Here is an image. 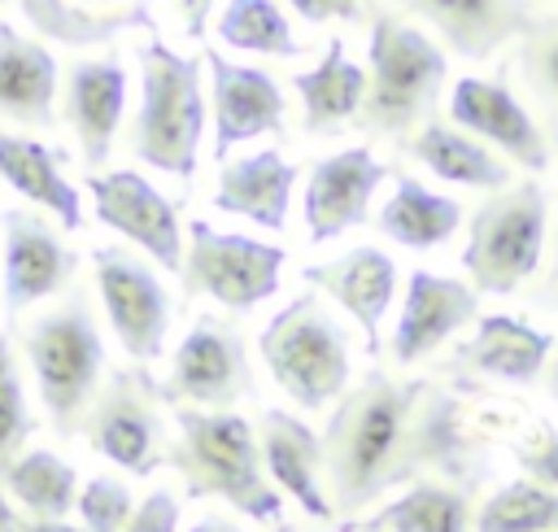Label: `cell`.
Segmentation results:
<instances>
[{"label":"cell","mask_w":558,"mask_h":532,"mask_svg":"<svg viewBox=\"0 0 558 532\" xmlns=\"http://www.w3.org/2000/svg\"><path fill=\"white\" fill-rule=\"evenodd\" d=\"M318 440L323 493L340 528L397 488L427 480L466 488L484 475V440L466 423L462 388L392 379L379 366L336 397Z\"/></svg>","instance_id":"1"},{"label":"cell","mask_w":558,"mask_h":532,"mask_svg":"<svg viewBox=\"0 0 558 532\" xmlns=\"http://www.w3.org/2000/svg\"><path fill=\"white\" fill-rule=\"evenodd\" d=\"M174 436L161 462L183 475L187 497H218L253 523H283V497L262 475L257 432L235 410L170 406Z\"/></svg>","instance_id":"2"},{"label":"cell","mask_w":558,"mask_h":532,"mask_svg":"<svg viewBox=\"0 0 558 532\" xmlns=\"http://www.w3.org/2000/svg\"><path fill=\"white\" fill-rule=\"evenodd\" d=\"M135 61H140V109L131 122V148L144 166L174 179H192L201 157V135L209 122L201 61L166 48L161 35H153L135 52Z\"/></svg>","instance_id":"3"},{"label":"cell","mask_w":558,"mask_h":532,"mask_svg":"<svg viewBox=\"0 0 558 532\" xmlns=\"http://www.w3.org/2000/svg\"><path fill=\"white\" fill-rule=\"evenodd\" d=\"M371 74L366 96L353 118V131L366 135H414L423 118L436 109V96L445 87L449 61L418 26L397 22L392 13H371V39H366Z\"/></svg>","instance_id":"4"},{"label":"cell","mask_w":558,"mask_h":532,"mask_svg":"<svg viewBox=\"0 0 558 532\" xmlns=\"http://www.w3.org/2000/svg\"><path fill=\"white\" fill-rule=\"evenodd\" d=\"M270 379L301 410H327L349 388V331L318 292H296L257 336Z\"/></svg>","instance_id":"5"},{"label":"cell","mask_w":558,"mask_h":532,"mask_svg":"<svg viewBox=\"0 0 558 532\" xmlns=\"http://www.w3.org/2000/svg\"><path fill=\"white\" fill-rule=\"evenodd\" d=\"M22 349H26L44 410L52 414L61 436H74L105 375V340L92 305L74 292L65 305H57L52 314H39L22 331Z\"/></svg>","instance_id":"6"},{"label":"cell","mask_w":558,"mask_h":532,"mask_svg":"<svg viewBox=\"0 0 558 532\" xmlns=\"http://www.w3.org/2000/svg\"><path fill=\"white\" fill-rule=\"evenodd\" d=\"M545 188L523 179L493 192L471 214V235L462 249V270L475 292L510 297L541 270L545 249Z\"/></svg>","instance_id":"7"},{"label":"cell","mask_w":558,"mask_h":532,"mask_svg":"<svg viewBox=\"0 0 558 532\" xmlns=\"http://www.w3.org/2000/svg\"><path fill=\"white\" fill-rule=\"evenodd\" d=\"M283 249L240 235V231H218L205 218L187 222V244H183V288L218 301L222 310H257L279 292V270H283Z\"/></svg>","instance_id":"8"},{"label":"cell","mask_w":558,"mask_h":532,"mask_svg":"<svg viewBox=\"0 0 558 532\" xmlns=\"http://www.w3.org/2000/svg\"><path fill=\"white\" fill-rule=\"evenodd\" d=\"M157 406H161V388L148 375V366L131 362V366L109 371V379L96 388L83 414L87 445L131 475H153L166 454Z\"/></svg>","instance_id":"9"},{"label":"cell","mask_w":558,"mask_h":532,"mask_svg":"<svg viewBox=\"0 0 558 532\" xmlns=\"http://www.w3.org/2000/svg\"><path fill=\"white\" fill-rule=\"evenodd\" d=\"M157 388L166 406L235 410L253 392V362H248L244 336L231 323L201 314L174 344L170 375Z\"/></svg>","instance_id":"10"},{"label":"cell","mask_w":558,"mask_h":532,"mask_svg":"<svg viewBox=\"0 0 558 532\" xmlns=\"http://www.w3.org/2000/svg\"><path fill=\"white\" fill-rule=\"evenodd\" d=\"M92 270H96L100 305H105L109 327L122 340L126 358L140 366L161 358L166 331H170V292L157 279V270L118 244H96Z\"/></svg>","instance_id":"11"},{"label":"cell","mask_w":558,"mask_h":532,"mask_svg":"<svg viewBox=\"0 0 558 532\" xmlns=\"http://www.w3.org/2000/svg\"><path fill=\"white\" fill-rule=\"evenodd\" d=\"M87 192L96 205V218L140 244L161 270L179 275L183 270V222L170 196H161L140 170H109V174H87Z\"/></svg>","instance_id":"12"},{"label":"cell","mask_w":558,"mask_h":532,"mask_svg":"<svg viewBox=\"0 0 558 532\" xmlns=\"http://www.w3.org/2000/svg\"><path fill=\"white\" fill-rule=\"evenodd\" d=\"M209 65V118H214V161L257 135H283V87L270 70L227 61L218 48H205Z\"/></svg>","instance_id":"13"},{"label":"cell","mask_w":558,"mask_h":532,"mask_svg":"<svg viewBox=\"0 0 558 532\" xmlns=\"http://www.w3.org/2000/svg\"><path fill=\"white\" fill-rule=\"evenodd\" d=\"M4 257H0V301L4 314H22L26 305L61 292L78 270V253L31 209H4Z\"/></svg>","instance_id":"14"},{"label":"cell","mask_w":558,"mask_h":532,"mask_svg":"<svg viewBox=\"0 0 558 532\" xmlns=\"http://www.w3.org/2000/svg\"><path fill=\"white\" fill-rule=\"evenodd\" d=\"M384 179H388V166L366 144H353V148H340L331 157H318L310 166L305 201H301L310 240L327 244V240L362 227Z\"/></svg>","instance_id":"15"},{"label":"cell","mask_w":558,"mask_h":532,"mask_svg":"<svg viewBox=\"0 0 558 532\" xmlns=\"http://www.w3.org/2000/svg\"><path fill=\"white\" fill-rule=\"evenodd\" d=\"M449 118L458 131L475 135L480 144L501 148L510 161L523 170H545L549 166V140L536 126V118L519 105V96L493 78H458L449 92Z\"/></svg>","instance_id":"16"},{"label":"cell","mask_w":558,"mask_h":532,"mask_svg":"<svg viewBox=\"0 0 558 532\" xmlns=\"http://www.w3.org/2000/svg\"><path fill=\"white\" fill-rule=\"evenodd\" d=\"M471 318H480V292L471 283L436 275V270H410L405 301H401V314H397V327L388 340L392 362L397 366L423 362L436 344H445Z\"/></svg>","instance_id":"17"},{"label":"cell","mask_w":558,"mask_h":532,"mask_svg":"<svg viewBox=\"0 0 558 532\" xmlns=\"http://www.w3.org/2000/svg\"><path fill=\"white\" fill-rule=\"evenodd\" d=\"M436 26V35L466 61H488L497 48L527 39L541 26L536 0H401Z\"/></svg>","instance_id":"18"},{"label":"cell","mask_w":558,"mask_h":532,"mask_svg":"<svg viewBox=\"0 0 558 532\" xmlns=\"http://www.w3.org/2000/svg\"><path fill=\"white\" fill-rule=\"evenodd\" d=\"M301 279L310 288H318L323 297H331L344 314H353V323L366 331V353L375 358L379 353V323H384L392 292H397V262L375 244H357L344 257L305 266Z\"/></svg>","instance_id":"19"},{"label":"cell","mask_w":558,"mask_h":532,"mask_svg":"<svg viewBox=\"0 0 558 532\" xmlns=\"http://www.w3.org/2000/svg\"><path fill=\"white\" fill-rule=\"evenodd\" d=\"M257 454L279 497H292L310 519H331V506L323 493V440L305 419L275 406L262 410Z\"/></svg>","instance_id":"20"},{"label":"cell","mask_w":558,"mask_h":532,"mask_svg":"<svg viewBox=\"0 0 558 532\" xmlns=\"http://www.w3.org/2000/svg\"><path fill=\"white\" fill-rule=\"evenodd\" d=\"M549 349H554V331L532 327L514 314H480L475 336L453 353V371L501 384H532L541 379Z\"/></svg>","instance_id":"21"},{"label":"cell","mask_w":558,"mask_h":532,"mask_svg":"<svg viewBox=\"0 0 558 532\" xmlns=\"http://www.w3.org/2000/svg\"><path fill=\"white\" fill-rule=\"evenodd\" d=\"M292 183L296 166L279 148H262L235 161L218 166V183L209 205L235 218L257 222L262 231H283L288 227V205H292Z\"/></svg>","instance_id":"22"},{"label":"cell","mask_w":558,"mask_h":532,"mask_svg":"<svg viewBox=\"0 0 558 532\" xmlns=\"http://www.w3.org/2000/svg\"><path fill=\"white\" fill-rule=\"evenodd\" d=\"M122 109H126V70L118 57H100V61H74L70 78H65V122L78 135L83 161L100 166L113 148V135L122 126Z\"/></svg>","instance_id":"23"},{"label":"cell","mask_w":558,"mask_h":532,"mask_svg":"<svg viewBox=\"0 0 558 532\" xmlns=\"http://www.w3.org/2000/svg\"><path fill=\"white\" fill-rule=\"evenodd\" d=\"M0 179L31 205L48 209L65 231L83 227V201H78V188L61 174V148H48L31 135L0 131Z\"/></svg>","instance_id":"24"},{"label":"cell","mask_w":558,"mask_h":532,"mask_svg":"<svg viewBox=\"0 0 558 532\" xmlns=\"http://www.w3.org/2000/svg\"><path fill=\"white\" fill-rule=\"evenodd\" d=\"M52 100L57 57L39 39H26L9 22H0V118L52 126Z\"/></svg>","instance_id":"25"},{"label":"cell","mask_w":558,"mask_h":532,"mask_svg":"<svg viewBox=\"0 0 558 532\" xmlns=\"http://www.w3.org/2000/svg\"><path fill=\"white\" fill-rule=\"evenodd\" d=\"M410 157L423 161L436 179L445 183H462V188H484V192H501L510 188V161H501L488 144H480L475 135L432 118L423 122L410 140H405Z\"/></svg>","instance_id":"26"},{"label":"cell","mask_w":558,"mask_h":532,"mask_svg":"<svg viewBox=\"0 0 558 532\" xmlns=\"http://www.w3.org/2000/svg\"><path fill=\"white\" fill-rule=\"evenodd\" d=\"M292 83L305 105V135H336V131L353 126L362 96H366V70L349 61L340 39H331L323 48L318 65L301 70Z\"/></svg>","instance_id":"27"},{"label":"cell","mask_w":558,"mask_h":532,"mask_svg":"<svg viewBox=\"0 0 558 532\" xmlns=\"http://www.w3.org/2000/svg\"><path fill=\"white\" fill-rule=\"evenodd\" d=\"M375 227L405 249H440L462 227V205L453 196L423 188L414 174H397L392 196L379 205Z\"/></svg>","instance_id":"28"},{"label":"cell","mask_w":558,"mask_h":532,"mask_svg":"<svg viewBox=\"0 0 558 532\" xmlns=\"http://www.w3.org/2000/svg\"><path fill=\"white\" fill-rule=\"evenodd\" d=\"M344 532H471V501L449 484H410L379 510L344 523Z\"/></svg>","instance_id":"29"},{"label":"cell","mask_w":558,"mask_h":532,"mask_svg":"<svg viewBox=\"0 0 558 532\" xmlns=\"http://www.w3.org/2000/svg\"><path fill=\"white\" fill-rule=\"evenodd\" d=\"M9 501H17L31 519L44 523H65V515L74 510L78 497V475L65 458H57L52 449H26L22 458L9 462V471L0 475Z\"/></svg>","instance_id":"30"},{"label":"cell","mask_w":558,"mask_h":532,"mask_svg":"<svg viewBox=\"0 0 558 532\" xmlns=\"http://www.w3.org/2000/svg\"><path fill=\"white\" fill-rule=\"evenodd\" d=\"M22 17L44 35V39H57V44H70V48H96V44H109L118 39L122 31L131 26H144V31H157L153 13H87L70 0H17Z\"/></svg>","instance_id":"31"},{"label":"cell","mask_w":558,"mask_h":532,"mask_svg":"<svg viewBox=\"0 0 558 532\" xmlns=\"http://www.w3.org/2000/svg\"><path fill=\"white\" fill-rule=\"evenodd\" d=\"M214 31L227 48H240V52H262V57H296L301 52V39L292 35V26L275 0H227Z\"/></svg>","instance_id":"32"},{"label":"cell","mask_w":558,"mask_h":532,"mask_svg":"<svg viewBox=\"0 0 558 532\" xmlns=\"http://www.w3.org/2000/svg\"><path fill=\"white\" fill-rule=\"evenodd\" d=\"M471 532H558V493L510 480L471 515Z\"/></svg>","instance_id":"33"},{"label":"cell","mask_w":558,"mask_h":532,"mask_svg":"<svg viewBox=\"0 0 558 532\" xmlns=\"http://www.w3.org/2000/svg\"><path fill=\"white\" fill-rule=\"evenodd\" d=\"M35 432L31 410H26V392H22V375L9 349V336H0V475L9 471L13 458H22L26 436Z\"/></svg>","instance_id":"34"},{"label":"cell","mask_w":558,"mask_h":532,"mask_svg":"<svg viewBox=\"0 0 558 532\" xmlns=\"http://www.w3.org/2000/svg\"><path fill=\"white\" fill-rule=\"evenodd\" d=\"M523 52H519V78L527 83V92L549 109L558 113V22H545L519 39Z\"/></svg>","instance_id":"35"},{"label":"cell","mask_w":558,"mask_h":532,"mask_svg":"<svg viewBox=\"0 0 558 532\" xmlns=\"http://www.w3.org/2000/svg\"><path fill=\"white\" fill-rule=\"evenodd\" d=\"M74 510L83 519V532H122L131 510H135V497L122 480L113 475H92L78 497H74Z\"/></svg>","instance_id":"36"},{"label":"cell","mask_w":558,"mask_h":532,"mask_svg":"<svg viewBox=\"0 0 558 532\" xmlns=\"http://www.w3.org/2000/svg\"><path fill=\"white\" fill-rule=\"evenodd\" d=\"M514 458L523 467V480L558 493V432L549 423H536L527 432V440L514 445Z\"/></svg>","instance_id":"37"},{"label":"cell","mask_w":558,"mask_h":532,"mask_svg":"<svg viewBox=\"0 0 558 532\" xmlns=\"http://www.w3.org/2000/svg\"><path fill=\"white\" fill-rule=\"evenodd\" d=\"M122 532H179V501L166 488H153L126 519Z\"/></svg>","instance_id":"38"},{"label":"cell","mask_w":558,"mask_h":532,"mask_svg":"<svg viewBox=\"0 0 558 532\" xmlns=\"http://www.w3.org/2000/svg\"><path fill=\"white\" fill-rule=\"evenodd\" d=\"M288 4H292L305 22H331V17H340V22H362L371 0H288Z\"/></svg>","instance_id":"39"},{"label":"cell","mask_w":558,"mask_h":532,"mask_svg":"<svg viewBox=\"0 0 558 532\" xmlns=\"http://www.w3.org/2000/svg\"><path fill=\"white\" fill-rule=\"evenodd\" d=\"M179 17V31L192 39V44H205L209 35V13H214V0H166Z\"/></svg>","instance_id":"40"},{"label":"cell","mask_w":558,"mask_h":532,"mask_svg":"<svg viewBox=\"0 0 558 532\" xmlns=\"http://www.w3.org/2000/svg\"><path fill=\"white\" fill-rule=\"evenodd\" d=\"M0 532H22V515H17V506L9 501L4 484H0Z\"/></svg>","instance_id":"41"},{"label":"cell","mask_w":558,"mask_h":532,"mask_svg":"<svg viewBox=\"0 0 558 532\" xmlns=\"http://www.w3.org/2000/svg\"><path fill=\"white\" fill-rule=\"evenodd\" d=\"M22 532H83L70 523H44V519H22Z\"/></svg>","instance_id":"42"},{"label":"cell","mask_w":558,"mask_h":532,"mask_svg":"<svg viewBox=\"0 0 558 532\" xmlns=\"http://www.w3.org/2000/svg\"><path fill=\"white\" fill-rule=\"evenodd\" d=\"M192 532H244V528L222 523V519H201V523H192Z\"/></svg>","instance_id":"43"},{"label":"cell","mask_w":558,"mask_h":532,"mask_svg":"<svg viewBox=\"0 0 558 532\" xmlns=\"http://www.w3.org/2000/svg\"><path fill=\"white\" fill-rule=\"evenodd\" d=\"M549 292L558 297V227H554V266H549Z\"/></svg>","instance_id":"44"},{"label":"cell","mask_w":558,"mask_h":532,"mask_svg":"<svg viewBox=\"0 0 558 532\" xmlns=\"http://www.w3.org/2000/svg\"><path fill=\"white\" fill-rule=\"evenodd\" d=\"M549 397L558 401V362H554V371H549Z\"/></svg>","instance_id":"45"}]
</instances>
